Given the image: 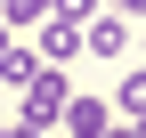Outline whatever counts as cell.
Segmentation results:
<instances>
[{
	"label": "cell",
	"mask_w": 146,
	"mask_h": 138,
	"mask_svg": "<svg viewBox=\"0 0 146 138\" xmlns=\"http://www.w3.org/2000/svg\"><path fill=\"white\" fill-rule=\"evenodd\" d=\"M65 98H73L65 65H41V73L25 81V98H16V130H49V122L65 114Z\"/></svg>",
	"instance_id": "1"
},
{
	"label": "cell",
	"mask_w": 146,
	"mask_h": 138,
	"mask_svg": "<svg viewBox=\"0 0 146 138\" xmlns=\"http://www.w3.org/2000/svg\"><path fill=\"white\" fill-rule=\"evenodd\" d=\"M33 57H41V65H73V57H81V25H73V16H41Z\"/></svg>",
	"instance_id": "2"
},
{
	"label": "cell",
	"mask_w": 146,
	"mask_h": 138,
	"mask_svg": "<svg viewBox=\"0 0 146 138\" xmlns=\"http://www.w3.org/2000/svg\"><path fill=\"white\" fill-rule=\"evenodd\" d=\"M81 49H89V57H122V49H130V16L98 8V16L81 25Z\"/></svg>",
	"instance_id": "3"
},
{
	"label": "cell",
	"mask_w": 146,
	"mask_h": 138,
	"mask_svg": "<svg viewBox=\"0 0 146 138\" xmlns=\"http://www.w3.org/2000/svg\"><path fill=\"white\" fill-rule=\"evenodd\" d=\"M57 122H65V138H106L114 130V106H106V98H65Z\"/></svg>",
	"instance_id": "4"
},
{
	"label": "cell",
	"mask_w": 146,
	"mask_h": 138,
	"mask_svg": "<svg viewBox=\"0 0 146 138\" xmlns=\"http://www.w3.org/2000/svg\"><path fill=\"white\" fill-rule=\"evenodd\" d=\"M114 114L122 122H146V65H130V73L114 81Z\"/></svg>",
	"instance_id": "5"
},
{
	"label": "cell",
	"mask_w": 146,
	"mask_h": 138,
	"mask_svg": "<svg viewBox=\"0 0 146 138\" xmlns=\"http://www.w3.org/2000/svg\"><path fill=\"white\" fill-rule=\"evenodd\" d=\"M33 73H41V57H33L25 41H8V49H0V81H8V90H25Z\"/></svg>",
	"instance_id": "6"
},
{
	"label": "cell",
	"mask_w": 146,
	"mask_h": 138,
	"mask_svg": "<svg viewBox=\"0 0 146 138\" xmlns=\"http://www.w3.org/2000/svg\"><path fill=\"white\" fill-rule=\"evenodd\" d=\"M49 8H57V0H0V16H8V33H16V25H41Z\"/></svg>",
	"instance_id": "7"
},
{
	"label": "cell",
	"mask_w": 146,
	"mask_h": 138,
	"mask_svg": "<svg viewBox=\"0 0 146 138\" xmlns=\"http://www.w3.org/2000/svg\"><path fill=\"white\" fill-rule=\"evenodd\" d=\"M106 8V0H57V8H49V16H73V25H89V16H98Z\"/></svg>",
	"instance_id": "8"
},
{
	"label": "cell",
	"mask_w": 146,
	"mask_h": 138,
	"mask_svg": "<svg viewBox=\"0 0 146 138\" xmlns=\"http://www.w3.org/2000/svg\"><path fill=\"white\" fill-rule=\"evenodd\" d=\"M114 16H130V25H138V16H146V0H114Z\"/></svg>",
	"instance_id": "9"
},
{
	"label": "cell",
	"mask_w": 146,
	"mask_h": 138,
	"mask_svg": "<svg viewBox=\"0 0 146 138\" xmlns=\"http://www.w3.org/2000/svg\"><path fill=\"white\" fill-rule=\"evenodd\" d=\"M8 138H49V130H8Z\"/></svg>",
	"instance_id": "10"
},
{
	"label": "cell",
	"mask_w": 146,
	"mask_h": 138,
	"mask_svg": "<svg viewBox=\"0 0 146 138\" xmlns=\"http://www.w3.org/2000/svg\"><path fill=\"white\" fill-rule=\"evenodd\" d=\"M8 41H16V33H8V25H0V49H8Z\"/></svg>",
	"instance_id": "11"
},
{
	"label": "cell",
	"mask_w": 146,
	"mask_h": 138,
	"mask_svg": "<svg viewBox=\"0 0 146 138\" xmlns=\"http://www.w3.org/2000/svg\"><path fill=\"white\" fill-rule=\"evenodd\" d=\"M0 138H8V122H0Z\"/></svg>",
	"instance_id": "12"
}]
</instances>
